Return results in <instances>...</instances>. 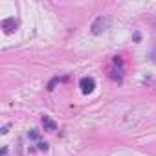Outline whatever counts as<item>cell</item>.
<instances>
[{
	"instance_id": "cell-1",
	"label": "cell",
	"mask_w": 156,
	"mask_h": 156,
	"mask_svg": "<svg viewBox=\"0 0 156 156\" xmlns=\"http://www.w3.org/2000/svg\"><path fill=\"white\" fill-rule=\"evenodd\" d=\"M108 26H110V19L108 17H98L94 20V24H92V33L94 35H99L105 30H108Z\"/></svg>"
},
{
	"instance_id": "cell-2",
	"label": "cell",
	"mask_w": 156,
	"mask_h": 156,
	"mask_svg": "<svg viewBox=\"0 0 156 156\" xmlns=\"http://www.w3.org/2000/svg\"><path fill=\"white\" fill-rule=\"evenodd\" d=\"M79 87H81L83 94H90V92L96 88V81L92 79V77H83L81 83H79Z\"/></svg>"
},
{
	"instance_id": "cell-3",
	"label": "cell",
	"mask_w": 156,
	"mask_h": 156,
	"mask_svg": "<svg viewBox=\"0 0 156 156\" xmlns=\"http://www.w3.org/2000/svg\"><path fill=\"white\" fill-rule=\"evenodd\" d=\"M2 30H4V33L11 35V33L17 30V20H15V19H6V20H2Z\"/></svg>"
},
{
	"instance_id": "cell-4",
	"label": "cell",
	"mask_w": 156,
	"mask_h": 156,
	"mask_svg": "<svg viewBox=\"0 0 156 156\" xmlns=\"http://www.w3.org/2000/svg\"><path fill=\"white\" fill-rule=\"evenodd\" d=\"M42 125H44V129H48V130H55V129H57L55 121H51L48 116H44V118H42Z\"/></svg>"
},
{
	"instance_id": "cell-5",
	"label": "cell",
	"mask_w": 156,
	"mask_h": 156,
	"mask_svg": "<svg viewBox=\"0 0 156 156\" xmlns=\"http://www.w3.org/2000/svg\"><path fill=\"white\" fill-rule=\"evenodd\" d=\"M39 147H41V151H46V149H48V145H46V143H41Z\"/></svg>"
},
{
	"instance_id": "cell-6",
	"label": "cell",
	"mask_w": 156,
	"mask_h": 156,
	"mask_svg": "<svg viewBox=\"0 0 156 156\" xmlns=\"http://www.w3.org/2000/svg\"><path fill=\"white\" fill-rule=\"evenodd\" d=\"M152 59H154V62H156V51H154V53H152Z\"/></svg>"
},
{
	"instance_id": "cell-7",
	"label": "cell",
	"mask_w": 156,
	"mask_h": 156,
	"mask_svg": "<svg viewBox=\"0 0 156 156\" xmlns=\"http://www.w3.org/2000/svg\"><path fill=\"white\" fill-rule=\"evenodd\" d=\"M154 26H156V22H154Z\"/></svg>"
}]
</instances>
